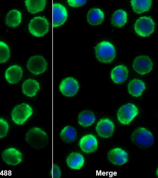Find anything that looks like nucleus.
Masks as SVG:
<instances>
[{"instance_id":"16","label":"nucleus","mask_w":158,"mask_h":178,"mask_svg":"<svg viewBox=\"0 0 158 178\" xmlns=\"http://www.w3.org/2000/svg\"><path fill=\"white\" fill-rule=\"evenodd\" d=\"M23 73V70L20 66L17 65H14L9 67L6 70L5 77L8 83L14 84L21 80Z\"/></svg>"},{"instance_id":"31","label":"nucleus","mask_w":158,"mask_h":178,"mask_svg":"<svg viewBox=\"0 0 158 178\" xmlns=\"http://www.w3.org/2000/svg\"><path fill=\"white\" fill-rule=\"evenodd\" d=\"M52 178H59L61 176V171L59 166L56 164L52 165Z\"/></svg>"},{"instance_id":"19","label":"nucleus","mask_w":158,"mask_h":178,"mask_svg":"<svg viewBox=\"0 0 158 178\" xmlns=\"http://www.w3.org/2000/svg\"><path fill=\"white\" fill-rule=\"evenodd\" d=\"M23 93L26 96L32 97L36 94L40 89L39 83L36 80L28 79L24 81L22 86Z\"/></svg>"},{"instance_id":"3","label":"nucleus","mask_w":158,"mask_h":178,"mask_svg":"<svg viewBox=\"0 0 158 178\" xmlns=\"http://www.w3.org/2000/svg\"><path fill=\"white\" fill-rule=\"evenodd\" d=\"M131 139L136 146L142 148H148L154 143V138L152 133L146 128H139L133 132Z\"/></svg>"},{"instance_id":"8","label":"nucleus","mask_w":158,"mask_h":178,"mask_svg":"<svg viewBox=\"0 0 158 178\" xmlns=\"http://www.w3.org/2000/svg\"><path fill=\"white\" fill-rule=\"evenodd\" d=\"M153 62L150 58L146 55L136 57L132 63V67L138 74L143 75L149 73L152 70Z\"/></svg>"},{"instance_id":"5","label":"nucleus","mask_w":158,"mask_h":178,"mask_svg":"<svg viewBox=\"0 0 158 178\" xmlns=\"http://www.w3.org/2000/svg\"><path fill=\"white\" fill-rule=\"evenodd\" d=\"M28 28L32 35L37 37H42L48 32L49 23L44 17L36 16L30 21Z\"/></svg>"},{"instance_id":"20","label":"nucleus","mask_w":158,"mask_h":178,"mask_svg":"<svg viewBox=\"0 0 158 178\" xmlns=\"http://www.w3.org/2000/svg\"><path fill=\"white\" fill-rule=\"evenodd\" d=\"M145 88V83L142 80L138 79L132 80L129 82L127 85L128 93L135 97L141 96Z\"/></svg>"},{"instance_id":"27","label":"nucleus","mask_w":158,"mask_h":178,"mask_svg":"<svg viewBox=\"0 0 158 178\" xmlns=\"http://www.w3.org/2000/svg\"><path fill=\"white\" fill-rule=\"evenodd\" d=\"M77 132L73 128L69 126L64 127L60 133V137L64 142L70 143L74 141L77 137Z\"/></svg>"},{"instance_id":"30","label":"nucleus","mask_w":158,"mask_h":178,"mask_svg":"<svg viewBox=\"0 0 158 178\" xmlns=\"http://www.w3.org/2000/svg\"><path fill=\"white\" fill-rule=\"evenodd\" d=\"M86 0H68L67 2L68 5L73 7H81L85 3Z\"/></svg>"},{"instance_id":"1","label":"nucleus","mask_w":158,"mask_h":178,"mask_svg":"<svg viewBox=\"0 0 158 178\" xmlns=\"http://www.w3.org/2000/svg\"><path fill=\"white\" fill-rule=\"evenodd\" d=\"M25 139L28 145L35 150L44 148L49 141L46 133L38 127H34L29 129L26 134Z\"/></svg>"},{"instance_id":"25","label":"nucleus","mask_w":158,"mask_h":178,"mask_svg":"<svg viewBox=\"0 0 158 178\" xmlns=\"http://www.w3.org/2000/svg\"><path fill=\"white\" fill-rule=\"evenodd\" d=\"M130 3L134 11L137 13L141 14L150 9L152 1L151 0H132L131 1Z\"/></svg>"},{"instance_id":"28","label":"nucleus","mask_w":158,"mask_h":178,"mask_svg":"<svg viewBox=\"0 0 158 178\" xmlns=\"http://www.w3.org/2000/svg\"><path fill=\"white\" fill-rule=\"evenodd\" d=\"M10 56V51L8 45L4 42L0 41V63H6Z\"/></svg>"},{"instance_id":"29","label":"nucleus","mask_w":158,"mask_h":178,"mask_svg":"<svg viewBox=\"0 0 158 178\" xmlns=\"http://www.w3.org/2000/svg\"><path fill=\"white\" fill-rule=\"evenodd\" d=\"M9 129L8 122L2 118H0V138L5 137Z\"/></svg>"},{"instance_id":"21","label":"nucleus","mask_w":158,"mask_h":178,"mask_svg":"<svg viewBox=\"0 0 158 178\" xmlns=\"http://www.w3.org/2000/svg\"><path fill=\"white\" fill-rule=\"evenodd\" d=\"M84 162L83 156L77 152L70 154L66 159L67 166L70 168L75 170L81 169L84 164Z\"/></svg>"},{"instance_id":"7","label":"nucleus","mask_w":158,"mask_h":178,"mask_svg":"<svg viewBox=\"0 0 158 178\" xmlns=\"http://www.w3.org/2000/svg\"><path fill=\"white\" fill-rule=\"evenodd\" d=\"M139 113L138 108L131 103L124 104L118 109L117 113L118 120L121 124H129Z\"/></svg>"},{"instance_id":"22","label":"nucleus","mask_w":158,"mask_h":178,"mask_svg":"<svg viewBox=\"0 0 158 178\" xmlns=\"http://www.w3.org/2000/svg\"><path fill=\"white\" fill-rule=\"evenodd\" d=\"M127 20V12L124 10L119 9L113 13L111 19V23L114 27L121 28L124 26Z\"/></svg>"},{"instance_id":"4","label":"nucleus","mask_w":158,"mask_h":178,"mask_svg":"<svg viewBox=\"0 0 158 178\" xmlns=\"http://www.w3.org/2000/svg\"><path fill=\"white\" fill-rule=\"evenodd\" d=\"M155 23L150 16H143L136 20L134 24V29L138 35L146 37L150 36L154 32Z\"/></svg>"},{"instance_id":"24","label":"nucleus","mask_w":158,"mask_h":178,"mask_svg":"<svg viewBox=\"0 0 158 178\" xmlns=\"http://www.w3.org/2000/svg\"><path fill=\"white\" fill-rule=\"evenodd\" d=\"M95 116L94 113L89 110L81 112L78 116V122L81 126L87 127L91 126L95 121Z\"/></svg>"},{"instance_id":"2","label":"nucleus","mask_w":158,"mask_h":178,"mask_svg":"<svg viewBox=\"0 0 158 178\" xmlns=\"http://www.w3.org/2000/svg\"><path fill=\"white\" fill-rule=\"evenodd\" d=\"M95 53L98 61L105 63L112 62L116 55L114 46L107 41H102L98 43L95 47Z\"/></svg>"},{"instance_id":"9","label":"nucleus","mask_w":158,"mask_h":178,"mask_svg":"<svg viewBox=\"0 0 158 178\" xmlns=\"http://www.w3.org/2000/svg\"><path fill=\"white\" fill-rule=\"evenodd\" d=\"M27 66L28 70L35 75L44 73L46 70L48 64L45 59L40 55H34L27 61Z\"/></svg>"},{"instance_id":"26","label":"nucleus","mask_w":158,"mask_h":178,"mask_svg":"<svg viewBox=\"0 0 158 178\" xmlns=\"http://www.w3.org/2000/svg\"><path fill=\"white\" fill-rule=\"evenodd\" d=\"M25 3L28 12L32 14H35L44 10L46 1L27 0L25 1Z\"/></svg>"},{"instance_id":"15","label":"nucleus","mask_w":158,"mask_h":178,"mask_svg":"<svg viewBox=\"0 0 158 178\" xmlns=\"http://www.w3.org/2000/svg\"><path fill=\"white\" fill-rule=\"evenodd\" d=\"M79 146L84 153H92L97 150L98 142L95 136L91 134H88L81 138L79 141Z\"/></svg>"},{"instance_id":"11","label":"nucleus","mask_w":158,"mask_h":178,"mask_svg":"<svg viewBox=\"0 0 158 178\" xmlns=\"http://www.w3.org/2000/svg\"><path fill=\"white\" fill-rule=\"evenodd\" d=\"M52 27H60L65 22L68 16L66 7L59 3H55L52 6Z\"/></svg>"},{"instance_id":"17","label":"nucleus","mask_w":158,"mask_h":178,"mask_svg":"<svg viewBox=\"0 0 158 178\" xmlns=\"http://www.w3.org/2000/svg\"><path fill=\"white\" fill-rule=\"evenodd\" d=\"M128 74V69L123 65H117L114 67L110 73V78L112 81L117 84L123 83L127 79Z\"/></svg>"},{"instance_id":"10","label":"nucleus","mask_w":158,"mask_h":178,"mask_svg":"<svg viewBox=\"0 0 158 178\" xmlns=\"http://www.w3.org/2000/svg\"><path fill=\"white\" fill-rule=\"evenodd\" d=\"M79 85L78 81L72 77H67L61 81L59 89L61 94L67 97H72L78 92Z\"/></svg>"},{"instance_id":"12","label":"nucleus","mask_w":158,"mask_h":178,"mask_svg":"<svg viewBox=\"0 0 158 178\" xmlns=\"http://www.w3.org/2000/svg\"><path fill=\"white\" fill-rule=\"evenodd\" d=\"M114 129V123L108 118L100 119L96 127V130L98 135L105 138L110 137L113 134Z\"/></svg>"},{"instance_id":"6","label":"nucleus","mask_w":158,"mask_h":178,"mask_svg":"<svg viewBox=\"0 0 158 178\" xmlns=\"http://www.w3.org/2000/svg\"><path fill=\"white\" fill-rule=\"evenodd\" d=\"M33 113V109L28 104L22 103L16 106L12 110L11 117L13 121L18 125L24 124Z\"/></svg>"},{"instance_id":"13","label":"nucleus","mask_w":158,"mask_h":178,"mask_svg":"<svg viewBox=\"0 0 158 178\" xmlns=\"http://www.w3.org/2000/svg\"><path fill=\"white\" fill-rule=\"evenodd\" d=\"M2 157L5 163L12 166L19 164L22 161L23 158L21 152L17 149L12 147L4 150L2 153Z\"/></svg>"},{"instance_id":"18","label":"nucleus","mask_w":158,"mask_h":178,"mask_svg":"<svg viewBox=\"0 0 158 178\" xmlns=\"http://www.w3.org/2000/svg\"><path fill=\"white\" fill-rule=\"evenodd\" d=\"M105 18L103 11L98 8H92L88 11L86 15L88 23L90 25L97 26L101 24Z\"/></svg>"},{"instance_id":"23","label":"nucleus","mask_w":158,"mask_h":178,"mask_svg":"<svg viewBox=\"0 0 158 178\" xmlns=\"http://www.w3.org/2000/svg\"><path fill=\"white\" fill-rule=\"evenodd\" d=\"M22 14L18 10L13 9L7 13L5 18L6 25L11 28H15L18 26L22 20Z\"/></svg>"},{"instance_id":"14","label":"nucleus","mask_w":158,"mask_h":178,"mask_svg":"<svg viewBox=\"0 0 158 178\" xmlns=\"http://www.w3.org/2000/svg\"><path fill=\"white\" fill-rule=\"evenodd\" d=\"M107 158L109 161L112 164L121 166L127 162L128 160V155L123 150L119 148H116L109 151Z\"/></svg>"}]
</instances>
